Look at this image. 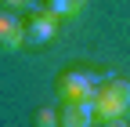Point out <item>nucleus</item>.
<instances>
[{
    "mask_svg": "<svg viewBox=\"0 0 130 127\" xmlns=\"http://www.w3.org/2000/svg\"><path fill=\"white\" fill-rule=\"evenodd\" d=\"M101 84H105V73H98L90 66H72L58 76V98L61 102H83V98H94Z\"/></svg>",
    "mask_w": 130,
    "mask_h": 127,
    "instance_id": "obj_1",
    "label": "nucleus"
},
{
    "mask_svg": "<svg viewBox=\"0 0 130 127\" xmlns=\"http://www.w3.org/2000/svg\"><path fill=\"white\" fill-rule=\"evenodd\" d=\"M94 109H98V120L126 116L130 113V84L123 76H105V84L94 94Z\"/></svg>",
    "mask_w": 130,
    "mask_h": 127,
    "instance_id": "obj_2",
    "label": "nucleus"
},
{
    "mask_svg": "<svg viewBox=\"0 0 130 127\" xmlns=\"http://www.w3.org/2000/svg\"><path fill=\"white\" fill-rule=\"evenodd\" d=\"M32 7V15L25 18V44H51L54 36H58V15H51V11H43L40 4H29Z\"/></svg>",
    "mask_w": 130,
    "mask_h": 127,
    "instance_id": "obj_3",
    "label": "nucleus"
},
{
    "mask_svg": "<svg viewBox=\"0 0 130 127\" xmlns=\"http://www.w3.org/2000/svg\"><path fill=\"white\" fill-rule=\"evenodd\" d=\"M22 44H25V18L14 7L0 11V47L4 51H18Z\"/></svg>",
    "mask_w": 130,
    "mask_h": 127,
    "instance_id": "obj_4",
    "label": "nucleus"
},
{
    "mask_svg": "<svg viewBox=\"0 0 130 127\" xmlns=\"http://www.w3.org/2000/svg\"><path fill=\"white\" fill-rule=\"evenodd\" d=\"M61 116V127H94L98 123V109H94V98H83V102H65L58 109Z\"/></svg>",
    "mask_w": 130,
    "mask_h": 127,
    "instance_id": "obj_5",
    "label": "nucleus"
},
{
    "mask_svg": "<svg viewBox=\"0 0 130 127\" xmlns=\"http://www.w3.org/2000/svg\"><path fill=\"white\" fill-rule=\"evenodd\" d=\"M83 4L87 0H43V11H51V15H58V18H72V15H79L83 11Z\"/></svg>",
    "mask_w": 130,
    "mask_h": 127,
    "instance_id": "obj_6",
    "label": "nucleus"
},
{
    "mask_svg": "<svg viewBox=\"0 0 130 127\" xmlns=\"http://www.w3.org/2000/svg\"><path fill=\"white\" fill-rule=\"evenodd\" d=\"M36 127H61L58 109H51V105H40V109H36Z\"/></svg>",
    "mask_w": 130,
    "mask_h": 127,
    "instance_id": "obj_7",
    "label": "nucleus"
},
{
    "mask_svg": "<svg viewBox=\"0 0 130 127\" xmlns=\"http://www.w3.org/2000/svg\"><path fill=\"white\" fill-rule=\"evenodd\" d=\"M101 127H126V116H112V120H101Z\"/></svg>",
    "mask_w": 130,
    "mask_h": 127,
    "instance_id": "obj_8",
    "label": "nucleus"
},
{
    "mask_svg": "<svg viewBox=\"0 0 130 127\" xmlns=\"http://www.w3.org/2000/svg\"><path fill=\"white\" fill-rule=\"evenodd\" d=\"M4 4H7V7H29L32 0H4Z\"/></svg>",
    "mask_w": 130,
    "mask_h": 127,
    "instance_id": "obj_9",
    "label": "nucleus"
}]
</instances>
